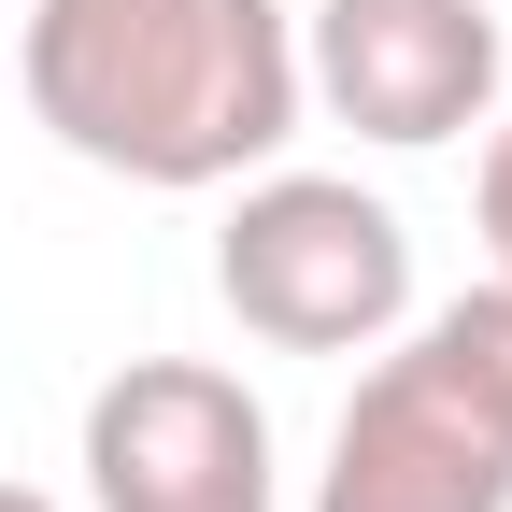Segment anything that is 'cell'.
<instances>
[{"label": "cell", "instance_id": "5b68a950", "mask_svg": "<svg viewBox=\"0 0 512 512\" xmlns=\"http://www.w3.org/2000/svg\"><path fill=\"white\" fill-rule=\"evenodd\" d=\"M313 512H512V427L470 399L427 342L356 370V399L328 427V470H313Z\"/></svg>", "mask_w": 512, "mask_h": 512}, {"label": "cell", "instance_id": "ba28073f", "mask_svg": "<svg viewBox=\"0 0 512 512\" xmlns=\"http://www.w3.org/2000/svg\"><path fill=\"white\" fill-rule=\"evenodd\" d=\"M0 512H57V498H43V484H0Z\"/></svg>", "mask_w": 512, "mask_h": 512}, {"label": "cell", "instance_id": "9c48e42d", "mask_svg": "<svg viewBox=\"0 0 512 512\" xmlns=\"http://www.w3.org/2000/svg\"><path fill=\"white\" fill-rule=\"evenodd\" d=\"M242 512H271V498H242Z\"/></svg>", "mask_w": 512, "mask_h": 512}, {"label": "cell", "instance_id": "52a82bcc", "mask_svg": "<svg viewBox=\"0 0 512 512\" xmlns=\"http://www.w3.org/2000/svg\"><path fill=\"white\" fill-rule=\"evenodd\" d=\"M470 228H484V256L512 271V114H484V157H470Z\"/></svg>", "mask_w": 512, "mask_h": 512}, {"label": "cell", "instance_id": "3957f363", "mask_svg": "<svg viewBox=\"0 0 512 512\" xmlns=\"http://www.w3.org/2000/svg\"><path fill=\"white\" fill-rule=\"evenodd\" d=\"M299 100H328L356 143H456L498 114V0H313L299 15Z\"/></svg>", "mask_w": 512, "mask_h": 512}, {"label": "cell", "instance_id": "6da1fadb", "mask_svg": "<svg viewBox=\"0 0 512 512\" xmlns=\"http://www.w3.org/2000/svg\"><path fill=\"white\" fill-rule=\"evenodd\" d=\"M15 72H29V114L57 128V157L157 185V200L271 171L313 114L285 0H29Z\"/></svg>", "mask_w": 512, "mask_h": 512}, {"label": "cell", "instance_id": "7a4b0ae2", "mask_svg": "<svg viewBox=\"0 0 512 512\" xmlns=\"http://www.w3.org/2000/svg\"><path fill=\"white\" fill-rule=\"evenodd\" d=\"M214 299L271 356H370L413 328V228L342 171H242L214 228Z\"/></svg>", "mask_w": 512, "mask_h": 512}, {"label": "cell", "instance_id": "8992f818", "mask_svg": "<svg viewBox=\"0 0 512 512\" xmlns=\"http://www.w3.org/2000/svg\"><path fill=\"white\" fill-rule=\"evenodd\" d=\"M413 342H427V356H441V370H456L470 399H484V413L512 427V271H484L470 299H441V313H427Z\"/></svg>", "mask_w": 512, "mask_h": 512}, {"label": "cell", "instance_id": "277c9868", "mask_svg": "<svg viewBox=\"0 0 512 512\" xmlns=\"http://www.w3.org/2000/svg\"><path fill=\"white\" fill-rule=\"evenodd\" d=\"M86 498L100 512H242L271 498V413L214 356H128L86 399Z\"/></svg>", "mask_w": 512, "mask_h": 512}]
</instances>
